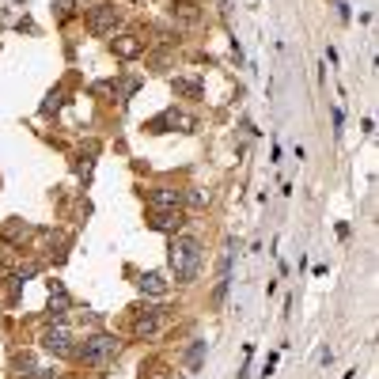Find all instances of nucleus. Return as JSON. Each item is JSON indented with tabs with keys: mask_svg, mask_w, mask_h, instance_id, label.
<instances>
[{
	"mask_svg": "<svg viewBox=\"0 0 379 379\" xmlns=\"http://www.w3.org/2000/svg\"><path fill=\"white\" fill-rule=\"evenodd\" d=\"M202 258H205L202 239H194V236H178V239H171V247H167V265H171V273H175L178 285L197 281V273H202Z\"/></svg>",
	"mask_w": 379,
	"mask_h": 379,
	"instance_id": "1",
	"label": "nucleus"
},
{
	"mask_svg": "<svg viewBox=\"0 0 379 379\" xmlns=\"http://www.w3.org/2000/svg\"><path fill=\"white\" fill-rule=\"evenodd\" d=\"M118 353H121L118 334H92V338H84V345L76 349V361L87 364V368H106Z\"/></svg>",
	"mask_w": 379,
	"mask_h": 379,
	"instance_id": "2",
	"label": "nucleus"
},
{
	"mask_svg": "<svg viewBox=\"0 0 379 379\" xmlns=\"http://www.w3.org/2000/svg\"><path fill=\"white\" fill-rule=\"evenodd\" d=\"M121 8L118 4H106V0H95L92 8H87V31H92L95 38H106V35H114V27L121 23Z\"/></svg>",
	"mask_w": 379,
	"mask_h": 379,
	"instance_id": "3",
	"label": "nucleus"
},
{
	"mask_svg": "<svg viewBox=\"0 0 379 379\" xmlns=\"http://www.w3.org/2000/svg\"><path fill=\"white\" fill-rule=\"evenodd\" d=\"M163 319H167V307H144L137 319H133V338L137 341H152L155 334L163 330Z\"/></svg>",
	"mask_w": 379,
	"mask_h": 379,
	"instance_id": "4",
	"label": "nucleus"
},
{
	"mask_svg": "<svg viewBox=\"0 0 379 379\" xmlns=\"http://www.w3.org/2000/svg\"><path fill=\"white\" fill-rule=\"evenodd\" d=\"M175 126L182 129V133H194V129H197V118H190V114H182V110L167 106L163 114H155V118L148 121V133H171Z\"/></svg>",
	"mask_w": 379,
	"mask_h": 379,
	"instance_id": "5",
	"label": "nucleus"
},
{
	"mask_svg": "<svg viewBox=\"0 0 379 379\" xmlns=\"http://www.w3.org/2000/svg\"><path fill=\"white\" fill-rule=\"evenodd\" d=\"M148 205L155 209V213L182 209V190H178V186H155V190H148Z\"/></svg>",
	"mask_w": 379,
	"mask_h": 379,
	"instance_id": "6",
	"label": "nucleus"
},
{
	"mask_svg": "<svg viewBox=\"0 0 379 379\" xmlns=\"http://www.w3.org/2000/svg\"><path fill=\"white\" fill-rule=\"evenodd\" d=\"M171 19L178 27H197L205 19V12H202L197 0H175V4H171Z\"/></svg>",
	"mask_w": 379,
	"mask_h": 379,
	"instance_id": "7",
	"label": "nucleus"
},
{
	"mask_svg": "<svg viewBox=\"0 0 379 379\" xmlns=\"http://www.w3.org/2000/svg\"><path fill=\"white\" fill-rule=\"evenodd\" d=\"M42 349L53 353V356H69L72 353V334L65 326H50L46 334H42Z\"/></svg>",
	"mask_w": 379,
	"mask_h": 379,
	"instance_id": "8",
	"label": "nucleus"
},
{
	"mask_svg": "<svg viewBox=\"0 0 379 379\" xmlns=\"http://www.w3.org/2000/svg\"><path fill=\"white\" fill-rule=\"evenodd\" d=\"M110 53L121 57V61H133V57H141V53H144V38H137V35H118L114 42H110Z\"/></svg>",
	"mask_w": 379,
	"mask_h": 379,
	"instance_id": "9",
	"label": "nucleus"
},
{
	"mask_svg": "<svg viewBox=\"0 0 379 379\" xmlns=\"http://www.w3.org/2000/svg\"><path fill=\"white\" fill-rule=\"evenodd\" d=\"M148 224H152V231H163V236H171V231H182L186 216H182V209H171V213H155Z\"/></svg>",
	"mask_w": 379,
	"mask_h": 379,
	"instance_id": "10",
	"label": "nucleus"
},
{
	"mask_svg": "<svg viewBox=\"0 0 379 379\" xmlns=\"http://www.w3.org/2000/svg\"><path fill=\"white\" fill-rule=\"evenodd\" d=\"M137 285H141V292H148V296H155V300H160V296H167V288H171V285H167V273H160V270L144 273Z\"/></svg>",
	"mask_w": 379,
	"mask_h": 379,
	"instance_id": "11",
	"label": "nucleus"
},
{
	"mask_svg": "<svg viewBox=\"0 0 379 379\" xmlns=\"http://www.w3.org/2000/svg\"><path fill=\"white\" fill-rule=\"evenodd\" d=\"M65 311H69V296L57 281H50V319H65Z\"/></svg>",
	"mask_w": 379,
	"mask_h": 379,
	"instance_id": "12",
	"label": "nucleus"
},
{
	"mask_svg": "<svg viewBox=\"0 0 379 379\" xmlns=\"http://www.w3.org/2000/svg\"><path fill=\"white\" fill-rule=\"evenodd\" d=\"M171 87H175V95H186V99H202L205 95V84L202 80H182V76H178Z\"/></svg>",
	"mask_w": 379,
	"mask_h": 379,
	"instance_id": "13",
	"label": "nucleus"
},
{
	"mask_svg": "<svg viewBox=\"0 0 379 379\" xmlns=\"http://www.w3.org/2000/svg\"><path fill=\"white\" fill-rule=\"evenodd\" d=\"M213 197H209V190H202V186H190V190H182V205H190V209H205Z\"/></svg>",
	"mask_w": 379,
	"mask_h": 379,
	"instance_id": "14",
	"label": "nucleus"
},
{
	"mask_svg": "<svg viewBox=\"0 0 379 379\" xmlns=\"http://www.w3.org/2000/svg\"><path fill=\"white\" fill-rule=\"evenodd\" d=\"M209 353V345L205 341H194L190 345V353H186V364H190V372H197V364H202V356Z\"/></svg>",
	"mask_w": 379,
	"mask_h": 379,
	"instance_id": "15",
	"label": "nucleus"
},
{
	"mask_svg": "<svg viewBox=\"0 0 379 379\" xmlns=\"http://www.w3.org/2000/svg\"><path fill=\"white\" fill-rule=\"evenodd\" d=\"M53 8H57V23H69L76 16V0H53Z\"/></svg>",
	"mask_w": 379,
	"mask_h": 379,
	"instance_id": "16",
	"label": "nucleus"
},
{
	"mask_svg": "<svg viewBox=\"0 0 379 379\" xmlns=\"http://www.w3.org/2000/svg\"><path fill=\"white\" fill-rule=\"evenodd\" d=\"M27 236H31L27 224H8V228H4V239H8V243H19V239H27Z\"/></svg>",
	"mask_w": 379,
	"mask_h": 379,
	"instance_id": "17",
	"label": "nucleus"
},
{
	"mask_svg": "<svg viewBox=\"0 0 379 379\" xmlns=\"http://www.w3.org/2000/svg\"><path fill=\"white\" fill-rule=\"evenodd\" d=\"M61 99H65V92H61V87H53V92L46 95V103H42V114H53V110L61 106Z\"/></svg>",
	"mask_w": 379,
	"mask_h": 379,
	"instance_id": "18",
	"label": "nucleus"
}]
</instances>
